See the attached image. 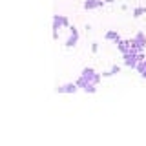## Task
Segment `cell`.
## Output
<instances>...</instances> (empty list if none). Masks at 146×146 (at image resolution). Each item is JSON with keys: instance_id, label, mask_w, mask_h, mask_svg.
<instances>
[{"instance_id": "6da1fadb", "label": "cell", "mask_w": 146, "mask_h": 146, "mask_svg": "<svg viewBox=\"0 0 146 146\" xmlns=\"http://www.w3.org/2000/svg\"><path fill=\"white\" fill-rule=\"evenodd\" d=\"M100 79H102V75H100V73H97L93 68H84V70H82V73H80V77L77 79V86L84 90L88 84H99Z\"/></svg>"}, {"instance_id": "7a4b0ae2", "label": "cell", "mask_w": 146, "mask_h": 146, "mask_svg": "<svg viewBox=\"0 0 146 146\" xmlns=\"http://www.w3.org/2000/svg\"><path fill=\"white\" fill-rule=\"evenodd\" d=\"M124 57V66L126 68H131V70H135L137 66H139V62H143L144 60V51H141V53H137V51H128L122 55Z\"/></svg>"}, {"instance_id": "3957f363", "label": "cell", "mask_w": 146, "mask_h": 146, "mask_svg": "<svg viewBox=\"0 0 146 146\" xmlns=\"http://www.w3.org/2000/svg\"><path fill=\"white\" fill-rule=\"evenodd\" d=\"M62 27H70V20H68L64 15H55L53 17V38H58V31Z\"/></svg>"}, {"instance_id": "277c9868", "label": "cell", "mask_w": 146, "mask_h": 146, "mask_svg": "<svg viewBox=\"0 0 146 146\" xmlns=\"http://www.w3.org/2000/svg\"><path fill=\"white\" fill-rule=\"evenodd\" d=\"M131 40V49L137 53H141V51H144V48H146V35L143 33V31H139L133 38H130Z\"/></svg>"}, {"instance_id": "5b68a950", "label": "cell", "mask_w": 146, "mask_h": 146, "mask_svg": "<svg viewBox=\"0 0 146 146\" xmlns=\"http://www.w3.org/2000/svg\"><path fill=\"white\" fill-rule=\"evenodd\" d=\"M68 29H70V36L66 40V48H75L77 42H79V31H77L75 26H70Z\"/></svg>"}, {"instance_id": "8992f818", "label": "cell", "mask_w": 146, "mask_h": 146, "mask_svg": "<svg viewBox=\"0 0 146 146\" xmlns=\"http://www.w3.org/2000/svg\"><path fill=\"white\" fill-rule=\"evenodd\" d=\"M77 90H79V86H77V82H75V84H73V82H70V84L58 86V88H57V93H75Z\"/></svg>"}, {"instance_id": "52a82bcc", "label": "cell", "mask_w": 146, "mask_h": 146, "mask_svg": "<svg viewBox=\"0 0 146 146\" xmlns=\"http://www.w3.org/2000/svg\"><path fill=\"white\" fill-rule=\"evenodd\" d=\"M104 0H84V9H97V7H102L104 6Z\"/></svg>"}, {"instance_id": "ba28073f", "label": "cell", "mask_w": 146, "mask_h": 146, "mask_svg": "<svg viewBox=\"0 0 146 146\" xmlns=\"http://www.w3.org/2000/svg\"><path fill=\"white\" fill-rule=\"evenodd\" d=\"M117 44V48H119V51H121L122 55L124 53H128V51H131V40H119V42H115Z\"/></svg>"}, {"instance_id": "9c48e42d", "label": "cell", "mask_w": 146, "mask_h": 146, "mask_svg": "<svg viewBox=\"0 0 146 146\" xmlns=\"http://www.w3.org/2000/svg\"><path fill=\"white\" fill-rule=\"evenodd\" d=\"M104 38H106V40H111V42H119V40H121V35H119L117 31L110 29V31H106V35H104Z\"/></svg>"}, {"instance_id": "30bf717a", "label": "cell", "mask_w": 146, "mask_h": 146, "mask_svg": "<svg viewBox=\"0 0 146 146\" xmlns=\"http://www.w3.org/2000/svg\"><path fill=\"white\" fill-rule=\"evenodd\" d=\"M135 70L139 71V73H141V77H143V79L146 80V57H144V60H143V62H139V66H137Z\"/></svg>"}, {"instance_id": "8fae6325", "label": "cell", "mask_w": 146, "mask_h": 146, "mask_svg": "<svg viewBox=\"0 0 146 146\" xmlns=\"http://www.w3.org/2000/svg\"><path fill=\"white\" fill-rule=\"evenodd\" d=\"M117 73H121V66H111V70L104 71L102 77H111V75H117Z\"/></svg>"}, {"instance_id": "7c38bea8", "label": "cell", "mask_w": 146, "mask_h": 146, "mask_svg": "<svg viewBox=\"0 0 146 146\" xmlns=\"http://www.w3.org/2000/svg\"><path fill=\"white\" fill-rule=\"evenodd\" d=\"M144 13H146V7H135V9H133V17H135V18L143 17Z\"/></svg>"}, {"instance_id": "4fadbf2b", "label": "cell", "mask_w": 146, "mask_h": 146, "mask_svg": "<svg viewBox=\"0 0 146 146\" xmlns=\"http://www.w3.org/2000/svg\"><path fill=\"white\" fill-rule=\"evenodd\" d=\"M84 91L86 93H95V91H97V84H88L84 88Z\"/></svg>"}, {"instance_id": "5bb4252c", "label": "cell", "mask_w": 146, "mask_h": 146, "mask_svg": "<svg viewBox=\"0 0 146 146\" xmlns=\"http://www.w3.org/2000/svg\"><path fill=\"white\" fill-rule=\"evenodd\" d=\"M91 51H93V53H97V51H99V44H97V42L91 44Z\"/></svg>"}, {"instance_id": "9a60e30c", "label": "cell", "mask_w": 146, "mask_h": 146, "mask_svg": "<svg viewBox=\"0 0 146 146\" xmlns=\"http://www.w3.org/2000/svg\"><path fill=\"white\" fill-rule=\"evenodd\" d=\"M104 2H106V4H113V2H115V0H104Z\"/></svg>"}]
</instances>
